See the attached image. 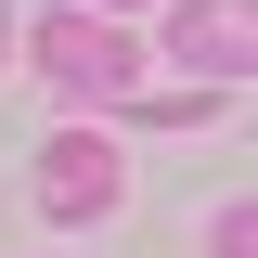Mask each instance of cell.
I'll use <instances>...</instances> for the list:
<instances>
[{
	"label": "cell",
	"instance_id": "cell-2",
	"mask_svg": "<svg viewBox=\"0 0 258 258\" xmlns=\"http://www.w3.org/2000/svg\"><path fill=\"white\" fill-rule=\"evenodd\" d=\"M116 194H129V168H116L103 129H64L52 155H39V207H52V220H103Z\"/></svg>",
	"mask_w": 258,
	"mask_h": 258
},
{
	"label": "cell",
	"instance_id": "cell-6",
	"mask_svg": "<svg viewBox=\"0 0 258 258\" xmlns=\"http://www.w3.org/2000/svg\"><path fill=\"white\" fill-rule=\"evenodd\" d=\"M0 52H13V13H0Z\"/></svg>",
	"mask_w": 258,
	"mask_h": 258
},
{
	"label": "cell",
	"instance_id": "cell-5",
	"mask_svg": "<svg viewBox=\"0 0 258 258\" xmlns=\"http://www.w3.org/2000/svg\"><path fill=\"white\" fill-rule=\"evenodd\" d=\"M78 13H129V0H78Z\"/></svg>",
	"mask_w": 258,
	"mask_h": 258
},
{
	"label": "cell",
	"instance_id": "cell-3",
	"mask_svg": "<svg viewBox=\"0 0 258 258\" xmlns=\"http://www.w3.org/2000/svg\"><path fill=\"white\" fill-rule=\"evenodd\" d=\"M181 64L194 78H207V91H232V78H245V52H258V0H181Z\"/></svg>",
	"mask_w": 258,
	"mask_h": 258
},
{
	"label": "cell",
	"instance_id": "cell-4",
	"mask_svg": "<svg viewBox=\"0 0 258 258\" xmlns=\"http://www.w3.org/2000/svg\"><path fill=\"white\" fill-rule=\"evenodd\" d=\"M220 258H258V207H220Z\"/></svg>",
	"mask_w": 258,
	"mask_h": 258
},
{
	"label": "cell",
	"instance_id": "cell-1",
	"mask_svg": "<svg viewBox=\"0 0 258 258\" xmlns=\"http://www.w3.org/2000/svg\"><path fill=\"white\" fill-rule=\"evenodd\" d=\"M26 64L52 78L64 103H129V78H142V52H129L103 13H39V26H26Z\"/></svg>",
	"mask_w": 258,
	"mask_h": 258
}]
</instances>
